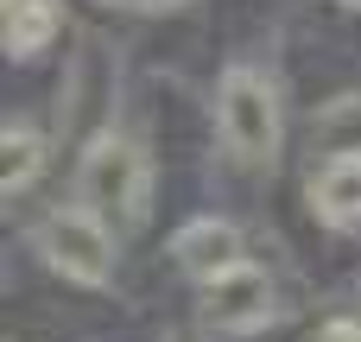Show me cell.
Returning a JSON list of instances; mask_svg holds the SVG:
<instances>
[{"instance_id": "4", "label": "cell", "mask_w": 361, "mask_h": 342, "mask_svg": "<svg viewBox=\"0 0 361 342\" xmlns=\"http://www.w3.org/2000/svg\"><path fill=\"white\" fill-rule=\"evenodd\" d=\"M203 317H209V330H222V336H254V330H267V324H273V279H267L254 260H241L235 273H222V279L203 286Z\"/></svg>"}, {"instance_id": "10", "label": "cell", "mask_w": 361, "mask_h": 342, "mask_svg": "<svg viewBox=\"0 0 361 342\" xmlns=\"http://www.w3.org/2000/svg\"><path fill=\"white\" fill-rule=\"evenodd\" d=\"M317 342H361V324H349V317H330V324L317 330Z\"/></svg>"}, {"instance_id": "11", "label": "cell", "mask_w": 361, "mask_h": 342, "mask_svg": "<svg viewBox=\"0 0 361 342\" xmlns=\"http://www.w3.org/2000/svg\"><path fill=\"white\" fill-rule=\"evenodd\" d=\"M121 6H140V13H152V6H178V0H121Z\"/></svg>"}, {"instance_id": "1", "label": "cell", "mask_w": 361, "mask_h": 342, "mask_svg": "<svg viewBox=\"0 0 361 342\" xmlns=\"http://www.w3.org/2000/svg\"><path fill=\"white\" fill-rule=\"evenodd\" d=\"M146 190H152V165H146V146L127 140V133H95L82 146V165H76V203L95 209L102 222H146Z\"/></svg>"}, {"instance_id": "2", "label": "cell", "mask_w": 361, "mask_h": 342, "mask_svg": "<svg viewBox=\"0 0 361 342\" xmlns=\"http://www.w3.org/2000/svg\"><path fill=\"white\" fill-rule=\"evenodd\" d=\"M216 127L241 165H273L279 159V89H273V76L228 63L216 83Z\"/></svg>"}, {"instance_id": "9", "label": "cell", "mask_w": 361, "mask_h": 342, "mask_svg": "<svg viewBox=\"0 0 361 342\" xmlns=\"http://www.w3.org/2000/svg\"><path fill=\"white\" fill-rule=\"evenodd\" d=\"M57 32V0H6V51L38 57Z\"/></svg>"}, {"instance_id": "5", "label": "cell", "mask_w": 361, "mask_h": 342, "mask_svg": "<svg viewBox=\"0 0 361 342\" xmlns=\"http://www.w3.org/2000/svg\"><path fill=\"white\" fill-rule=\"evenodd\" d=\"M171 254H178V267H184L190 279H203V286H209V279H222V273H235V267H241V228H235V222L203 216V222L178 228Z\"/></svg>"}, {"instance_id": "7", "label": "cell", "mask_w": 361, "mask_h": 342, "mask_svg": "<svg viewBox=\"0 0 361 342\" xmlns=\"http://www.w3.org/2000/svg\"><path fill=\"white\" fill-rule=\"evenodd\" d=\"M311 146L330 159H361V95H336L311 114Z\"/></svg>"}, {"instance_id": "6", "label": "cell", "mask_w": 361, "mask_h": 342, "mask_svg": "<svg viewBox=\"0 0 361 342\" xmlns=\"http://www.w3.org/2000/svg\"><path fill=\"white\" fill-rule=\"evenodd\" d=\"M311 209L330 228H355L361 222V159H324L311 171Z\"/></svg>"}, {"instance_id": "8", "label": "cell", "mask_w": 361, "mask_h": 342, "mask_svg": "<svg viewBox=\"0 0 361 342\" xmlns=\"http://www.w3.org/2000/svg\"><path fill=\"white\" fill-rule=\"evenodd\" d=\"M38 165H44V140H38V127L6 121V133H0V184H6V197H19V190L38 178Z\"/></svg>"}, {"instance_id": "3", "label": "cell", "mask_w": 361, "mask_h": 342, "mask_svg": "<svg viewBox=\"0 0 361 342\" xmlns=\"http://www.w3.org/2000/svg\"><path fill=\"white\" fill-rule=\"evenodd\" d=\"M32 241H38L44 267L63 273V279H76V286H108L114 279V228L95 209H82V203L51 209Z\"/></svg>"}]
</instances>
